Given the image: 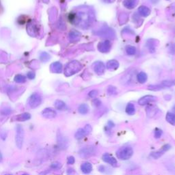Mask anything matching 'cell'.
I'll return each mask as SVG.
<instances>
[{
  "label": "cell",
  "instance_id": "1",
  "mask_svg": "<svg viewBox=\"0 0 175 175\" xmlns=\"http://www.w3.org/2000/svg\"><path fill=\"white\" fill-rule=\"evenodd\" d=\"M91 15L92 14L89 12L81 11L77 13H70L69 16V19L71 23L74 25H88V24L91 21Z\"/></svg>",
  "mask_w": 175,
  "mask_h": 175
},
{
  "label": "cell",
  "instance_id": "2",
  "mask_svg": "<svg viewBox=\"0 0 175 175\" xmlns=\"http://www.w3.org/2000/svg\"><path fill=\"white\" fill-rule=\"evenodd\" d=\"M81 69H82V65L80 62L77 60L71 61L66 65L64 74L66 77H70L77 73L81 71Z\"/></svg>",
  "mask_w": 175,
  "mask_h": 175
},
{
  "label": "cell",
  "instance_id": "3",
  "mask_svg": "<svg viewBox=\"0 0 175 175\" xmlns=\"http://www.w3.org/2000/svg\"><path fill=\"white\" fill-rule=\"evenodd\" d=\"M133 154V150L131 147H124L120 148L117 150L116 156L121 160H127L132 157Z\"/></svg>",
  "mask_w": 175,
  "mask_h": 175
},
{
  "label": "cell",
  "instance_id": "4",
  "mask_svg": "<svg viewBox=\"0 0 175 175\" xmlns=\"http://www.w3.org/2000/svg\"><path fill=\"white\" fill-rule=\"evenodd\" d=\"M42 103V97L39 93L34 92L30 96L28 100V104L31 108H36Z\"/></svg>",
  "mask_w": 175,
  "mask_h": 175
},
{
  "label": "cell",
  "instance_id": "5",
  "mask_svg": "<svg viewBox=\"0 0 175 175\" xmlns=\"http://www.w3.org/2000/svg\"><path fill=\"white\" fill-rule=\"evenodd\" d=\"M16 136H15V142H16V145L19 149H21L23 147V140H24V130L23 127L20 125V124H18L16 126Z\"/></svg>",
  "mask_w": 175,
  "mask_h": 175
},
{
  "label": "cell",
  "instance_id": "6",
  "mask_svg": "<svg viewBox=\"0 0 175 175\" xmlns=\"http://www.w3.org/2000/svg\"><path fill=\"white\" fill-rule=\"evenodd\" d=\"M27 32L31 36H36L39 34V26L34 21H31L27 25Z\"/></svg>",
  "mask_w": 175,
  "mask_h": 175
},
{
  "label": "cell",
  "instance_id": "7",
  "mask_svg": "<svg viewBox=\"0 0 175 175\" xmlns=\"http://www.w3.org/2000/svg\"><path fill=\"white\" fill-rule=\"evenodd\" d=\"M97 34L101 37L113 38L116 36L114 30L109 28H104L97 32Z\"/></svg>",
  "mask_w": 175,
  "mask_h": 175
},
{
  "label": "cell",
  "instance_id": "8",
  "mask_svg": "<svg viewBox=\"0 0 175 175\" xmlns=\"http://www.w3.org/2000/svg\"><path fill=\"white\" fill-rule=\"evenodd\" d=\"M98 50L103 54L108 53L112 49V43L109 40H105L103 42H100L98 44Z\"/></svg>",
  "mask_w": 175,
  "mask_h": 175
},
{
  "label": "cell",
  "instance_id": "9",
  "mask_svg": "<svg viewBox=\"0 0 175 175\" xmlns=\"http://www.w3.org/2000/svg\"><path fill=\"white\" fill-rule=\"evenodd\" d=\"M95 153V148L92 146H90V147H84L82 149H81L79 152V155L82 158H86L90 156H92L94 155Z\"/></svg>",
  "mask_w": 175,
  "mask_h": 175
},
{
  "label": "cell",
  "instance_id": "10",
  "mask_svg": "<svg viewBox=\"0 0 175 175\" xmlns=\"http://www.w3.org/2000/svg\"><path fill=\"white\" fill-rule=\"evenodd\" d=\"M92 69L96 74L99 75H101L105 73V66L103 62L97 61L95 62L92 65Z\"/></svg>",
  "mask_w": 175,
  "mask_h": 175
},
{
  "label": "cell",
  "instance_id": "11",
  "mask_svg": "<svg viewBox=\"0 0 175 175\" xmlns=\"http://www.w3.org/2000/svg\"><path fill=\"white\" fill-rule=\"evenodd\" d=\"M157 100V98L153 95H146L140 98L138 101V104L140 105H145L151 102H155Z\"/></svg>",
  "mask_w": 175,
  "mask_h": 175
},
{
  "label": "cell",
  "instance_id": "12",
  "mask_svg": "<svg viewBox=\"0 0 175 175\" xmlns=\"http://www.w3.org/2000/svg\"><path fill=\"white\" fill-rule=\"evenodd\" d=\"M103 161L105 162L107 164H109L113 167H116L118 166V162L116 159H115L114 157H112L108 153H105L102 157Z\"/></svg>",
  "mask_w": 175,
  "mask_h": 175
},
{
  "label": "cell",
  "instance_id": "13",
  "mask_svg": "<svg viewBox=\"0 0 175 175\" xmlns=\"http://www.w3.org/2000/svg\"><path fill=\"white\" fill-rule=\"evenodd\" d=\"M43 117L46 118H54L56 116V112L51 108H46L43 110L42 112Z\"/></svg>",
  "mask_w": 175,
  "mask_h": 175
},
{
  "label": "cell",
  "instance_id": "14",
  "mask_svg": "<svg viewBox=\"0 0 175 175\" xmlns=\"http://www.w3.org/2000/svg\"><path fill=\"white\" fill-rule=\"evenodd\" d=\"M30 118H31L30 114L28 113V112H25V113H23L19 115H17V116H14L12 120L14 121L23 122V121H28V120H30Z\"/></svg>",
  "mask_w": 175,
  "mask_h": 175
},
{
  "label": "cell",
  "instance_id": "15",
  "mask_svg": "<svg viewBox=\"0 0 175 175\" xmlns=\"http://www.w3.org/2000/svg\"><path fill=\"white\" fill-rule=\"evenodd\" d=\"M81 33L77 30H72L69 34V38L71 42L78 41L80 39Z\"/></svg>",
  "mask_w": 175,
  "mask_h": 175
},
{
  "label": "cell",
  "instance_id": "16",
  "mask_svg": "<svg viewBox=\"0 0 175 175\" xmlns=\"http://www.w3.org/2000/svg\"><path fill=\"white\" fill-rule=\"evenodd\" d=\"M157 40H155V39H148L147 43H146V45L148 48V51H150V53H155V50H156V46H157Z\"/></svg>",
  "mask_w": 175,
  "mask_h": 175
},
{
  "label": "cell",
  "instance_id": "17",
  "mask_svg": "<svg viewBox=\"0 0 175 175\" xmlns=\"http://www.w3.org/2000/svg\"><path fill=\"white\" fill-rule=\"evenodd\" d=\"M50 69H51V71L52 73H60L62 71V65L60 62H56L51 64Z\"/></svg>",
  "mask_w": 175,
  "mask_h": 175
},
{
  "label": "cell",
  "instance_id": "18",
  "mask_svg": "<svg viewBox=\"0 0 175 175\" xmlns=\"http://www.w3.org/2000/svg\"><path fill=\"white\" fill-rule=\"evenodd\" d=\"M119 67V62L116 60H111L107 62L106 68L109 71H116Z\"/></svg>",
  "mask_w": 175,
  "mask_h": 175
},
{
  "label": "cell",
  "instance_id": "19",
  "mask_svg": "<svg viewBox=\"0 0 175 175\" xmlns=\"http://www.w3.org/2000/svg\"><path fill=\"white\" fill-rule=\"evenodd\" d=\"M81 171L83 174H90L92 171V166L89 162L83 163L81 166Z\"/></svg>",
  "mask_w": 175,
  "mask_h": 175
},
{
  "label": "cell",
  "instance_id": "20",
  "mask_svg": "<svg viewBox=\"0 0 175 175\" xmlns=\"http://www.w3.org/2000/svg\"><path fill=\"white\" fill-rule=\"evenodd\" d=\"M138 13L140 16H143V17H147V16L150 15V10L147 6H141L138 8Z\"/></svg>",
  "mask_w": 175,
  "mask_h": 175
},
{
  "label": "cell",
  "instance_id": "21",
  "mask_svg": "<svg viewBox=\"0 0 175 175\" xmlns=\"http://www.w3.org/2000/svg\"><path fill=\"white\" fill-rule=\"evenodd\" d=\"M138 0H124L123 1V6L126 8L131 10L136 8L138 5Z\"/></svg>",
  "mask_w": 175,
  "mask_h": 175
},
{
  "label": "cell",
  "instance_id": "22",
  "mask_svg": "<svg viewBox=\"0 0 175 175\" xmlns=\"http://www.w3.org/2000/svg\"><path fill=\"white\" fill-rule=\"evenodd\" d=\"M157 111H158L157 107L156 106H154V105L148 106L147 107V109H146L147 114L149 118H153V116H155V115H156Z\"/></svg>",
  "mask_w": 175,
  "mask_h": 175
},
{
  "label": "cell",
  "instance_id": "23",
  "mask_svg": "<svg viewBox=\"0 0 175 175\" xmlns=\"http://www.w3.org/2000/svg\"><path fill=\"white\" fill-rule=\"evenodd\" d=\"M129 20V15L125 13H121L118 16V23L121 25L125 24Z\"/></svg>",
  "mask_w": 175,
  "mask_h": 175
},
{
  "label": "cell",
  "instance_id": "24",
  "mask_svg": "<svg viewBox=\"0 0 175 175\" xmlns=\"http://www.w3.org/2000/svg\"><path fill=\"white\" fill-rule=\"evenodd\" d=\"M57 143H58L59 147L62 148H65L67 147L66 138H64L62 135L57 136Z\"/></svg>",
  "mask_w": 175,
  "mask_h": 175
},
{
  "label": "cell",
  "instance_id": "25",
  "mask_svg": "<svg viewBox=\"0 0 175 175\" xmlns=\"http://www.w3.org/2000/svg\"><path fill=\"white\" fill-rule=\"evenodd\" d=\"M162 89L166 88H170L172 86H175V80H164L161 83H159Z\"/></svg>",
  "mask_w": 175,
  "mask_h": 175
},
{
  "label": "cell",
  "instance_id": "26",
  "mask_svg": "<svg viewBox=\"0 0 175 175\" xmlns=\"http://www.w3.org/2000/svg\"><path fill=\"white\" fill-rule=\"evenodd\" d=\"M148 79L147 75L144 72H140L137 75V80L139 83H144L147 82Z\"/></svg>",
  "mask_w": 175,
  "mask_h": 175
},
{
  "label": "cell",
  "instance_id": "27",
  "mask_svg": "<svg viewBox=\"0 0 175 175\" xmlns=\"http://www.w3.org/2000/svg\"><path fill=\"white\" fill-rule=\"evenodd\" d=\"M125 111H126V113L128 115L132 116V115L135 114V112H136L135 105H134L133 104H131V103H129V104H128L127 105Z\"/></svg>",
  "mask_w": 175,
  "mask_h": 175
},
{
  "label": "cell",
  "instance_id": "28",
  "mask_svg": "<svg viewBox=\"0 0 175 175\" xmlns=\"http://www.w3.org/2000/svg\"><path fill=\"white\" fill-rule=\"evenodd\" d=\"M131 79H132V73H129L122 77L121 82L122 84H128V83H130Z\"/></svg>",
  "mask_w": 175,
  "mask_h": 175
},
{
  "label": "cell",
  "instance_id": "29",
  "mask_svg": "<svg viewBox=\"0 0 175 175\" xmlns=\"http://www.w3.org/2000/svg\"><path fill=\"white\" fill-rule=\"evenodd\" d=\"M55 107L58 110H64L66 108V104L61 100H57L55 102Z\"/></svg>",
  "mask_w": 175,
  "mask_h": 175
},
{
  "label": "cell",
  "instance_id": "30",
  "mask_svg": "<svg viewBox=\"0 0 175 175\" xmlns=\"http://www.w3.org/2000/svg\"><path fill=\"white\" fill-rule=\"evenodd\" d=\"M166 119L167 122L172 124V125H175V114L172 113V112H168L166 116Z\"/></svg>",
  "mask_w": 175,
  "mask_h": 175
},
{
  "label": "cell",
  "instance_id": "31",
  "mask_svg": "<svg viewBox=\"0 0 175 175\" xmlns=\"http://www.w3.org/2000/svg\"><path fill=\"white\" fill-rule=\"evenodd\" d=\"M78 111L81 114H86L88 112V111H89V107H88L87 104H81L78 107Z\"/></svg>",
  "mask_w": 175,
  "mask_h": 175
},
{
  "label": "cell",
  "instance_id": "32",
  "mask_svg": "<svg viewBox=\"0 0 175 175\" xmlns=\"http://www.w3.org/2000/svg\"><path fill=\"white\" fill-rule=\"evenodd\" d=\"M87 135H86V133L85 132L84 129H80L77 131L75 137L76 139H77V140H81V139H82L83 137H85Z\"/></svg>",
  "mask_w": 175,
  "mask_h": 175
},
{
  "label": "cell",
  "instance_id": "33",
  "mask_svg": "<svg viewBox=\"0 0 175 175\" xmlns=\"http://www.w3.org/2000/svg\"><path fill=\"white\" fill-rule=\"evenodd\" d=\"M125 51L127 53V54L129 55V56H133L136 54V49L135 47L133 46H127L125 48Z\"/></svg>",
  "mask_w": 175,
  "mask_h": 175
},
{
  "label": "cell",
  "instance_id": "34",
  "mask_svg": "<svg viewBox=\"0 0 175 175\" xmlns=\"http://www.w3.org/2000/svg\"><path fill=\"white\" fill-rule=\"evenodd\" d=\"M25 81H26L25 77L23 75H20V74L16 75L15 76V77H14V81L16 83H24Z\"/></svg>",
  "mask_w": 175,
  "mask_h": 175
},
{
  "label": "cell",
  "instance_id": "35",
  "mask_svg": "<svg viewBox=\"0 0 175 175\" xmlns=\"http://www.w3.org/2000/svg\"><path fill=\"white\" fill-rule=\"evenodd\" d=\"M164 150H163L162 149H161L160 150H158V151H157V152L151 153V154L150 155V156L151 157H153V159H158V158H159L160 157H161L162 155H164Z\"/></svg>",
  "mask_w": 175,
  "mask_h": 175
},
{
  "label": "cell",
  "instance_id": "36",
  "mask_svg": "<svg viewBox=\"0 0 175 175\" xmlns=\"http://www.w3.org/2000/svg\"><path fill=\"white\" fill-rule=\"evenodd\" d=\"M40 59L42 62H47L50 60V56L47 52H42L40 55Z\"/></svg>",
  "mask_w": 175,
  "mask_h": 175
},
{
  "label": "cell",
  "instance_id": "37",
  "mask_svg": "<svg viewBox=\"0 0 175 175\" xmlns=\"http://www.w3.org/2000/svg\"><path fill=\"white\" fill-rule=\"evenodd\" d=\"M107 93L109 95H115L117 94V89L116 87H114L113 86H109L107 90Z\"/></svg>",
  "mask_w": 175,
  "mask_h": 175
},
{
  "label": "cell",
  "instance_id": "38",
  "mask_svg": "<svg viewBox=\"0 0 175 175\" xmlns=\"http://www.w3.org/2000/svg\"><path fill=\"white\" fill-rule=\"evenodd\" d=\"M12 112V109L10 108V107H4V108L2 109L0 112L1 114L4 115V116H7V115H9Z\"/></svg>",
  "mask_w": 175,
  "mask_h": 175
},
{
  "label": "cell",
  "instance_id": "39",
  "mask_svg": "<svg viewBox=\"0 0 175 175\" xmlns=\"http://www.w3.org/2000/svg\"><path fill=\"white\" fill-rule=\"evenodd\" d=\"M162 133H163L162 130H161V129L159 128H156L155 130V138L157 139L159 138L162 136Z\"/></svg>",
  "mask_w": 175,
  "mask_h": 175
},
{
  "label": "cell",
  "instance_id": "40",
  "mask_svg": "<svg viewBox=\"0 0 175 175\" xmlns=\"http://www.w3.org/2000/svg\"><path fill=\"white\" fill-rule=\"evenodd\" d=\"M98 94H99V91L97 90H92L88 93V96L91 98H94L96 97V96H97Z\"/></svg>",
  "mask_w": 175,
  "mask_h": 175
},
{
  "label": "cell",
  "instance_id": "41",
  "mask_svg": "<svg viewBox=\"0 0 175 175\" xmlns=\"http://www.w3.org/2000/svg\"><path fill=\"white\" fill-rule=\"evenodd\" d=\"M83 129H84L86 135H89V134L92 132V127H91L90 124H86V125L85 126V127Z\"/></svg>",
  "mask_w": 175,
  "mask_h": 175
},
{
  "label": "cell",
  "instance_id": "42",
  "mask_svg": "<svg viewBox=\"0 0 175 175\" xmlns=\"http://www.w3.org/2000/svg\"><path fill=\"white\" fill-rule=\"evenodd\" d=\"M61 167H62V164L59 162H54L51 165V168L53 169H60Z\"/></svg>",
  "mask_w": 175,
  "mask_h": 175
},
{
  "label": "cell",
  "instance_id": "43",
  "mask_svg": "<svg viewBox=\"0 0 175 175\" xmlns=\"http://www.w3.org/2000/svg\"><path fill=\"white\" fill-rule=\"evenodd\" d=\"M92 104L94 105L95 107H99L101 105V102L100 100L98 99H95L92 101Z\"/></svg>",
  "mask_w": 175,
  "mask_h": 175
},
{
  "label": "cell",
  "instance_id": "44",
  "mask_svg": "<svg viewBox=\"0 0 175 175\" xmlns=\"http://www.w3.org/2000/svg\"><path fill=\"white\" fill-rule=\"evenodd\" d=\"M75 159L74 157L70 156L68 157V160H67V163H68V164H73L74 163H75Z\"/></svg>",
  "mask_w": 175,
  "mask_h": 175
},
{
  "label": "cell",
  "instance_id": "45",
  "mask_svg": "<svg viewBox=\"0 0 175 175\" xmlns=\"http://www.w3.org/2000/svg\"><path fill=\"white\" fill-rule=\"evenodd\" d=\"M99 171L101 172H103V173H107L106 167L104 166H100L99 167Z\"/></svg>",
  "mask_w": 175,
  "mask_h": 175
},
{
  "label": "cell",
  "instance_id": "46",
  "mask_svg": "<svg viewBox=\"0 0 175 175\" xmlns=\"http://www.w3.org/2000/svg\"><path fill=\"white\" fill-rule=\"evenodd\" d=\"M28 77L30 79V80H33V79L35 77V73H34V72H29L28 73Z\"/></svg>",
  "mask_w": 175,
  "mask_h": 175
},
{
  "label": "cell",
  "instance_id": "47",
  "mask_svg": "<svg viewBox=\"0 0 175 175\" xmlns=\"http://www.w3.org/2000/svg\"><path fill=\"white\" fill-rule=\"evenodd\" d=\"M169 51L171 52V54H175V45L173 44L172 46L170 47Z\"/></svg>",
  "mask_w": 175,
  "mask_h": 175
},
{
  "label": "cell",
  "instance_id": "48",
  "mask_svg": "<svg viewBox=\"0 0 175 175\" xmlns=\"http://www.w3.org/2000/svg\"><path fill=\"white\" fill-rule=\"evenodd\" d=\"M75 174V171H74V169L69 168L68 169V171H67V174L68 175H74Z\"/></svg>",
  "mask_w": 175,
  "mask_h": 175
},
{
  "label": "cell",
  "instance_id": "49",
  "mask_svg": "<svg viewBox=\"0 0 175 175\" xmlns=\"http://www.w3.org/2000/svg\"><path fill=\"white\" fill-rule=\"evenodd\" d=\"M103 1L106 4H112L115 1V0H103Z\"/></svg>",
  "mask_w": 175,
  "mask_h": 175
},
{
  "label": "cell",
  "instance_id": "50",
  "mask_svg": "<svg viewBox=\"0 0 175 175\" xmlns=\"http://www.w3.org/2000/svg\"><path fill=\"white\" fill-rule=\"evenodd\" d=\"M172 8H173V9H175V3L173 4H172Z\"/></svg>",
  "mask_w": 175,
  "mask_h": 175
},
{
  "label": "cell",
  "instance_id": "51",
  "mask_svg": "<svg viewBox=\"0 0 175 175\" xmlns=\"http://www.w3.org/2000/svg\"><path fill=\"white\" fill-rule=\"evenodd\" d=\"M1 159H2V156H1V153H0V161H1Z\"/></svg>",
  "mask_w": 175,
  "mask_h": 175
},
{
  "label": "cell",
  "instance_id": "52",
  "mask_svg": "<svg viewBox=\"0 0 175 175\" xmlns=\"http://www.w3.org/2000/svg\"><path fill=\"white\" fill-rule=\"evenodd\" d=\"M173 110H174V112H175V105L173 107Z\"/></svg>",
  "mask_w": 175,
  "mask_h": 175
},
{
  "label": "cell",
  "instance_id": "53",
  "mask_svg": "<svg viewBox=\"0 0 175 175\" xmlns=\"http://www.w3.org/2000/svg\"><path fill=\"white\" fill-rule=\"evenodd\" d=\"M22 175H30V174H23Z\"/></svg>",
  "mask_w": 175,
  "mask_h": 175
},
{
  "label": "cell",
  "instance_id": "54",
  "mask_svg": "<svg viewBox=\"0 0 175 175\" xmlns=\"http://www.w3.org/2000/svg\"><path fill=\"white\" fill-rule=\"evenodd\" d=\"M5 175H12V174H5Z\"/></svg>",
  "mask_w": 175,
  "mask_h": 175
}]
</instances>
